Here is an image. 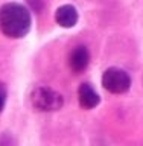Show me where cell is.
<instances>
[{
	"label": "cell",
	"instance_id": "cell-5",
	"mask_svg": "<svg viewBox=\"0 0 143 146\" xmlns=\"http://www.w3.org/2000/svg\"><path fill=\"white\" fill-rule=\"evenodd\" d=\"M78 99H79V105L85 110H91L98 107L99 104V94L94 91V88L90 84H82L78 90Z\"/></svg>",
	"mask_w": 143,
	"mask_h": 146
},
{
	"label": "cell",
	"instance_id": "cell-7",
	"mask_svg": "<svg viewBox=\"0 0 143 146\" xmlns=\"http://www.w3.org/2000/svg\"><path fill=\"white\" fill-rule=\"evenodd\" d=\"M5 102H6V88H5V85L0 82V111L3 110Z\"/></svg>",
	"mask_w": 143,
	"mask_h": 146
},
{
	"label": "cell",
	"instance_id": "cell-3",
	"mask_svg": "<svg viewBox=\"0 0 143 146\" xmlns=\"http://www.w3.org/2000/svg\"><path fill=\"white\" fill-rule=\"evenodd\" d=\"M102 85L104 88L113 94H122L126 93L131 87V78L130 75L117 67H111L104 72L102 75Z\"/></svg>",
	"mask_w": 143,
	"mask_h": 146
},
{
	"label": "cell",
	"instance_id": "cell-4",
	"mask_svg": "<svg viewBox=\"0 0 143 146\" xmlns=\"http://www.w3.org/2000/svg\"><path fill=\"white\" fill-rule=\"evenodd\" d=\"M78 18H79L78 11L72 5H63L55 12V20L63 27H73L78 23Z\"/></svg>",
	"mask_w": 143,
	"mask_h": 146
},
{
	"label": "cell",
	"instance_id": "cell-2",
	"mask_svg": "<svg viewBox=\"0 0 143 146\" xmlns=\"http://www.w3.org/2000/svg\"><path fill=\"white\" fill-rule=\"evenodd\" d=\"M32 105L40 111H57L63 107V96L49 87H35L31 93Z\"/></svg>",
	"mask_w": 143,
	"mask_h": 146
},
{
	"label": "cell",
	"instance_id": "cell-1",
	"mask_svg": "<svg viewBox=\"0 0 143 146\" xmlns=\"http://www.w3.org/2000/svg\"><path fill=\"white\" fill-rule=\"evenodd\" d=\"M31 14L20 3L0 6V31L9 38H21L31 29Z\"/></svg>",
	"mask_w": 143,
	"mask_h": 146
},
{
	"label": "cell",
	"instance_id": "cell-6",
	"mask_svg": "<svg viewBox=\"0 0 143 146\" xmlns=\"http://www.w3.org/2000/svg\"><path fill=\"white\" fill-rule=\"evenodd\" d=\"M90 62V53L87 47L84 46H79V47H76L73 50V53L70 55V67L73 72H82L85 70L87 66H88Z\"/></svg>",
	"mask_w": 143,
	"mask_h": 146
}]
</instances>
